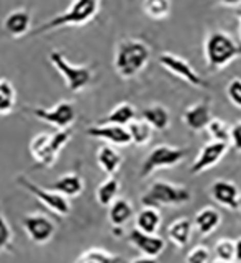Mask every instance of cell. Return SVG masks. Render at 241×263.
I'll use <instances>...</instances> for the list:
<instances>
[{"mask_svg": "<svg viewBox=\"0 0 241 263\" xmlns=\"http://www.w3.org/2000/svg\"><path fill=\"white\" fill-rule=\"evenodd\" d=\"M151 49L143 40L125 38L115 48L113 68L123 79H131L146 68Z\"/></svg>", "mask_w": 241, "mask_h": 263, "instance_id": "6da1fadb", "label": "cell"}, {"mask_svg": "<svg viewBox=\"0 0 241 263\" xmlns=\"http://www.w3.org/2000/svg\"><path fill=\"white\" fill-rule=\"evenodd\" d=\"M241 56V45H238L230 33L223 30H212L204 41V58L210 71H220Z\"/></svg>", "mask_w": 241, "mask_h": 263, "instance_id": "7a4b0ae2", "label": "cell"}, {"mask_svg": "<svg viewBox=\"0 0 241 263\" xmlns=\"http://www.w3.org/2000/svg\"><path fill=\"white\" fill-rule=\"evenodd\" d=\"M192 199V193L186 186L174 184L171 181L157 179L148 187V191L141 196L143 208H176L184 205Z\"/></svg>", "mask_w": 241, "mask_h": 263, "instance_id": "3957f363", "label": "cell"}, {"mask_svg": "<svg viewBox=\"0 0 241 263\" xmlns=\"http://www.w3.org/2000/svg\"><path fill=\"white\" fill-rule=\"evenodd\" d=\"M102 0H74L66 12L53 16L51 20L39 25L38 28L33 30L30 35L36 36L39 33L51 31L59 27H69V25H86L97 15L98 8H101Z\"/></svg>", "mask_w": 241, "mask_h": 263, "instance_id": "277c9868", "label": "cell"}, {"mask_svg": "<svg viewBox=\"0 0 241 263\" xmlns=\"http://www.w3.org/2000/svg\"><path fill=\"white\" fill-rule=\"evenodd\" d=\"M48 60L54 66V69H57V72L63 76L66 87L71 92H82L92 84L95 74L89 64H72L66 60V56L61 51H51L48 54Z\"/></svg>", "mask_w": 241, "mask_h": 263, "instance_id": "5b68a950", "label": "cell"}, {"mask_svg": "<svg viewBox=\"0 0 241 263\" xmlns=\"http://www.w3.org/2000/svg\"><path fill=\"white\" fill-rule=\"evenodd\" d=\"M186 150L180 146H172V145H156L153 150L145 156L143 163L139 166V178H148L151 176L157 170H168L180 164L186 158Z\"/></svg>", "mask_w": 241, "mask_h": 263, "instance_id": "8992f818", "label": "cell"}, {"mask_svg": "<svg viewBox=\"0 0 241 263\" xmlns=\"http://www.w3.org/2000/svg\"><path fill=\"white\" fill-rule=\"evenodd\" d=\"M25 112L31 114L33 117L54 127L56 130L72 128V123L76 122L77 110L72 101H59L56 105L45 109V107H25Z\"/></svg>", "mask_w": 241, "mask_h": 263, "instance_id": "52a82bcc", "label": "cell"}, {"mask_svg": "<svg viewBox=\"0 0 241 263\" xmlns=\"http://www.w3.org/2000/svg\"><path fill=\"white\" fill-rule=\"evenodd\" d=\"M16 183H18L23 189H27L30 194L35 196L41 204H45L46 208L51 212H54L57 217H68L71 214V201L68 197L57 194L48 187H41L25 176L16 178Z\"/></svg>", "mask_w": 241, "mask_h": 263, "instance_id": "ba28073f", "label": "cell"}, {"mask_svg": "<svg viewBox=\"0 0 241 263\" xmlns=\"http://www.w3.org/2000/svg\"><path fill=\"white\" fill-rule=\"evenodd\" d=\"M22 227L25 234L28 235L30 240L35 245H46L51 242V238L56 234V222L41 212L27 214L22 217Z\"/></svg>", "mask_w": 241, "mask_h": 263, "instance_id": "9c48e42d", "label": "cell"}, {"mask_svg": "<svg viewBox=\"0 0 241 263\" xmlns=\"http://www.w3.org/2000/svg\"><path fill=\"white\" fill-rule=\"evenodd\" d=\"M157 61L163 66L166 71H169L174 76H177L187 84L194 86V87H207L205 79L197 72V69L190 64L187 60L180 58L174 53H161Z\"/></svg>", "mask_w": 241, "mask_h": 263, "instance_id": "30bf717a", "label": "cell"}, {"mask_svg": "<svg viewBox=\"0 0 241 263\" xmlns=\"http://www.w3.org/2000/svg\"><path fill=\"white\" fill-rule=\"evenodd\" d=\"M228 152V145L227 143H220V142H210L202 145V148L198 150L195 160L190 164L189 171L192 173V175H200V173L210 170L213 166H217V164L223 160V156L227 155Z\"/></svg>", "mask_w": 241, "mask_h": 263, "instance_id": "8fae6325", "label": "cell"}, {"mask_svg": "<svg viewBox=\"0 0 241 263\" xmlns=\"http://www.w3.org/2000/svg\"><path fill=\"white\" fill-rule=\"evenodd\" d=\"M86 134L92 138L102 140L105 145L112 146H128L131 143L127 127L120 125H110V123H98L86 128Z\"/></svg>", "mask_w": 241, "mask_h": 263, "instance_id": "7c38bea8", "label": "cell"}, {"mask_svg": "<svg viewBox=\"0 0 241 263\" xmlns=\"http://www.w3.org/2000/svg\"><path fill=\"white\" fill-rule=\"evenodd\" d=\"M128 242L131 247H135L143 257H151V258H157L166 249V240L163 237H159L157 234L156 235L143 234L136 229H133L128 234Z\"/></svg>", "mask_w": 241, "mask_h": 263, "instance_id": "4fadbf2b", "label": "cell"}, {"mask_svg": "<svg viewBox=\"0 0 241 263\" xmlns=\"http://www.w3.org/2000/svg\"><path fill=\"white\" fill-rule=\"evenodd\" d=\"M212 120V105L209 99H202L192 105H189L182 114L184 125L192 132H202Z\"/></svg>", "mask_w": 241, "mask_h": 263, "instance_id": "5bb4252c", "label": "cell"}, {"mask_svg": "<svg viewBox=\"0 0 241 263\" xmlns=\"http://www.w3.org/2000/svg\"><path fill=\"white\" fill-rule=\"evenodd\" d=\"M239 187L230 179H215L210 184V196L218 205L230 211H238Z\"/></svg>", "mask_w": 241, "mask_h": 263, "instance_id": "9a60e30c", "label": "cell"}, {"mask_svg": "<svg viewBox=\"0 0 241 263\" xmlns=\"http://www.w3.org/2000/svg\"><path fill=\"white\" fill-rule=\"evenodd\" d=\"M4 30L13 38L25 36L30 31L31 27V13L27 8H15V10L8 12L2 22Z\"/></svg>", "mask_w": 241, "mask_h": 263, "instance_id": "2e32d148", "label": "cell"}, {"mask_svg": "<svg viewBox=\"0 0 241 263\" xmlns=\"http://www.w3.org/2000/svg\"><path fill=\"white\" fill-rule=\"evenodd\" d=\"M48 189L68 197V199H72V197L81 196L84 191V179L77 173H66V175L57 178L54 183L49 184Z\"/></svg>", "mask_w": 241, "mask_h": 263, "instance_id": "e0dca14e", "label": "cell"}, {"mask_svg": "<svg viewBox=\"0 0 241 263\" xmlns=\"http://www.w3.org/2000/svg\"><path fill=\"white\" fill-rule=\"evenodd\" d=\"M139 117L156 132H164L171 125V112L168 107H164L161 104L146 105L145 109L141 110Z\"/></svg>", "mask_w": 241, "mask_h": 263, "instance_id": "ac0fdd59", "label": "cell"}, {"mask_svg": "<svg viewBox=\"0 0 241 263\" xmlns=\"http://www.w3.org/2000/svg\"><path fill=\"white\" fill-rule=\"evenodd\" d=\"M95 160H97L98 168H101L107 176H115L123 163V156L115 146L102 145L97 150Z\"/></svg>", "mask_w": 241, "mask_h": 263, "instance_id": "d6986e66", "label": "cell"}, {"mask_svg": "<svg viewBox=\"0 0 241 263\" xmlns=\"http://www.w3.org/2000/svg\"><path fill=\"white\" fill-rule=\"evenodd\" d=\"M220 222H222V214L215 208H212V205H205L200 211H197L192 220V226L200 235H210L218 229Z\"/></svg>", "mask_w": 241, "mask_h": 263, "instance_id": "ffe728a7", "label": "cell"}, {"mask_svg": "<svg viewBox=\"0 0 241 263\" xmlns=\"http://www.w3.org/2000/svg\"><path fill=\"white\" fill-rule=\"evenodd\" d=\"M192 230H194L192 220L187 219V217H179L169 224L168 238L174 247H177V249H184V247H187L190 242Z\"/></svg>", "mask_w": 241, "mask_h": 263, "instance_id": "44dd1931", "label": "cell"}, {"mask_svg": "<svg viewBox=\"0 0 241 263\" xmlns=\"http://www.w3.org/2000/svg\"><path fill=\"white\" fill-rule=\"evenodd\" d=\"M30 153L39 166L49 168L56 163V158L49 150V134H36L30 142Z\"/></svg>", "mask_w": 241, "mask_h": 263, "instance_id": "7402d4cb", "label": "cell"}, {"mask_svg": "<svg viewBox=\"0 0 241 263\" xmlns=\"http://www.w3.org/2000/svg\"><path fill=\"white\" fill-rule=\"evenodd\" d=\"M163 216L156 208H141L135 214V229L143 234L156 235L161 227Z\"/></svg>", "mask_w": 241, "mask_h": 263, "instance_id": "603a6c76", "label": "cell"}, {"mask_svg": "<svg viewBox=\"0 0 241 263\" xmlns=\"http://www.w3.org/2000/svg\"><path fill=\"white\" fill-rule=\"evenodd\" d=\"M133 216H135L133 204L125 197H117L109 205V222L112 227H123L133 219Z\"/></svg>", "mask_w": 241, "mask_h": 263, "instance_id": "cb8c5ba5", "label": "cell"}, {"mask_svg": "<svg viewBox=\"0 0 241 263\" xmlns=\"http://www.w3.org/2000/svg\"><path fill=\"white\" fill-rule=\"evenodd\" d=\"M136 109L135 105L130 102H120L113 107V109L105 115L101 120V123H110V125H120V127H127L128 123H131L136 119Z\"/></svg>", "mask_w": 241, "mask_h": 263, "instance_id": "d4e9b609", "label": "cell"}, {"mask_svg": "<svg viewBox=\"0 0 241 263\" xmlns=\"http://www.w3.org/2000/svg\"><path fill=\"white\" fill-rule=\"evenodd\" d=\"M120 193V181L117 176H107L101 184L97 186L95 199L102 208H109V205L117 199Z\"/></svg>", "mask_w": 241, "mask_h": 263, "instance_id": "484cf974", "label": "cell"}, {"mask_svg": "<svg viewBox=\"0 0 241 263\" xmlns=\"http://www.w3.org/2000/svg\"><path fill=\"white\" fill-rule=\"evenodd\" d=\"M127 130H128V135H130L131 143L136 145V146H145V145H148L149 142H151L153 132H154L145 120H141V119H135L131 123H128Z\"/></svg>", "mask_w": 241, "mask_h": 263, "instance_id": "4316f807", "label": "cell"}, {"mask_svg": "<svg viewBox=\"0 0 241 263\" xmlns=\"http://www.w3.org/2000/svg\"><path fill=\"white\" fill-rule=\"evenodd\" d=\"M16 104V89L8 79L0 78V115H8Z\"/></svg>", "mask_w": 241, "mask_h": 263, "instance_id": "83f0119b", "label": "cell"}, {"mask_svg": "<svg viewBox=\"0 0 241 263\" xmlns=\"http://www.w3.org/2000/svg\"><path fill=\"white\" fill-rule=\"evenodd\" d=\"M143 12L153 20H163L171 12V0H143Z\"/></svg>", "mask_w": 241, "mask_h": 263, "instance_id": "f1b7e54d", "label": "cell"}, {"mask_svg": "<svg viewBox=\"0 0 241 263\" xmlns=\"http://www.w3.org/2000/svg\"><path fill=\"white\" fill-rule=\"evenodd\" d=\"M207 134L210 135L212 142H220V143H230V125L223 119H213L207 125ZM230 146V145H228Z\"/></svg>", "mask_w": 241, "mask_h": 263, "instance_id": "f546056e", "label": "cell"}, {"mask_svg": "<svg viewBox=\"0 0 241 263\" xmlns=\"http://www.w3.org/2000/svg\"><path fill=\"white\" fill-rule=\"evenodd\" d=\"M213 253H215V260L233 261V257H235V240H231V238H227V237L220 238V240H217V243L213 245Z\"/></svg>", "mask_w": 241, "mask_h": 263, "instance_id": "4dcf8cb0", "label": "cell"}, {"mask_svg": "<svg viewBox=\"0 0 241 263\" xmlns=\"http://www.w3.org/2000/svg\"><path fill=\"white\" fill-rule=\"evenodd\" d=\"M0 252L13 253V232L2 212V205H0Z\"/></svg>", "mask_w": 241, "mask_h": 263, "instance_id": "1f68e13d", "label": "cell"}, {"mask_svg": "<svg viewBox=\"0 0 241 263\" xmlns=\"http://www.w3.org/2000/svg\"><path fill=\"white\" fill-rule=\"evenodd\" d=\"M212 252L207 245H197L187 253L186 263H210Z\"/></svg>", "mask_w": 241, "mask_h": 263, "instance_id": "d6a6232c", "label": "cell"}, {"mask_svg": "<svg viewBox=\"0 0 241 263\" xmlns=\"http://www.w3.org/2000/svg\"><path fill=\"white\" fill-rule=\"evenodd\" d=\"M225 92H227L228 101L233 104L236 109L241 110V79L239 78H233V79H231L228 84H227Z\"/></svg>", "mask_w": 241, "mask_h": 263, "instance_id": "836d02e7", "label": "cell"}, {"mask_svg": "<svg viewBox=\"0 0 241 263\" xmlns=\"http://www.w3.org/2000/svg\"><path fill=\"white\" fill-rule=\"evenodd\" d=\"M231 148L236 152L241 153V120L235 122L233 125H230V143Z\"/></svg>", "mask_w": 241, "mask_h": 263, "instance_id": "e575fe53", "label": "cell"}, {"mask_svg": "<svg viewBox=\"0 0 241 263\" xmlns=\"http://www.w3.org/2000/svg\"><path fill=\"white\" fill-rule=\"evenodd\" d=\"M233 261L241 263V237L235 240V257H233Z\"/></svg>", "mask_w": 241, "mask_h": 263, "instance_id": "d590c367", "label": "cell"}, {"mask_svg": "<svg viewBox=\"0 0 241 263\" xmlns=\"http://www.w3.org/2000/svg\"><path fill=\"white\" fill-rule=\"evenodd\" d=\"M130 263H157V258H151V257H136V258H133Z\"/></svg>", "mask_w": 241, "mask_h": 263, "instance_id": "8d00e7d4", "label": "cell"}, {"mask_svg": "<svg viewBox=\"0 0 241 263\" xmlns=\"http://www.w3.org/2000/svg\"><path fill=\"white\" fill-rule=\"evenodd\" d=\"M220 4L227 5V7H235V5H239L241 0H218Z\"/></svg>", "mask_w": 241, "mask_h": 263, "instance_id": "74e56055", "label": "cell"}, {"mask_svg": "<svg viewBox=\"0 0 241 263\" xmlns=\"http://www.w3.org/2000/svg\"><path fill=\"white\" fill-rule=\"evenodd\" d=\"M210 263H233V261H220V260H213Z\"/></svg>", "mask_w": 241, "mask_h": 263, "instance_id": "f35d334b", "label": "cell"}, {"mask_svg": "<svg viewBox=\"0 0 241 263\" xmlns=\"http://www.w3.org/2000/svg\"><path fill=\"white\" fill-rule=\"evenodd\" d=\"M238 211H241V194H239V199H238Z\"/></svg>", "mask_w": 241, "mask_h": 263, "instance_id": "ab89813d", "label": "cell"}, {"mask_svg": "<svg viewBox=\"0 0 241 263\" xmlns=\"http://www.w3.org/2000/svg\"><path fill=\"white\" fill-rule=\"evenodd\" d=\"M238 18H239V23H241V10L238 12Z\"/></svg>", "mask_w": 241, "mask_h": 263, "instance_id": "60d3db41", "label": "cell"}, {"mask_svg": "<svg viewBox=\"0 0 241 263\" xmlns=\"http://www.w3.org/2000/svg\"><path fill=\"white\" fill-rule=\"evenodd\" d=\"M239 38H241V25H239Z\"/></svg>", "mask_w": 241, "mask_h": 263, "instance_id": "b9f144b4", "label": "cell"}]
</instances>
